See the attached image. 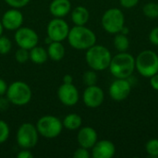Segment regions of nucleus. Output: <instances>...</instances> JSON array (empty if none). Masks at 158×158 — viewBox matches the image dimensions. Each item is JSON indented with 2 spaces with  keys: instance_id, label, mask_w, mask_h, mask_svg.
Wrapping results in <instances>:
<instances>
[{
  "instance_id": "obj_1",
  "label": "nucleus",
  "mask_w": 158,
  "mask_h": 158,
  "mask_svg": "<svg viewBox=\"0 0 158 158\" xmlns=\"http://www.w3.org/2000/svg\"><path fill=\"white\" fill-rule=\"evenodd\" d=\"M67 39L69 45L77 50H87L96 44L95 33L84 25L69 29Z\"/></svg>"
},
{
  "instance_id": "obj_2",
  "label": "nucleus",
  "mask_w": 158,
  "mask_h": 158,
  "mask_svg": "<svg viewBox=\"0 0 158 158\" xmlns=\"http://www.w3.org/2000/svg\"><path fill=\"white\" fill-rule=\"evenodd\" d=\"M108 69L116 79H128L135 70V58L129 53L119 52L112 57Z\"/></svg>"
},
{
  "instance_id": "obj_3",
  "label": "nucleus",
  "mask_w": 158,
  "mask_h": 158,
  "mask_svg": "<svg viewBox=\"0 0 158 158\" xmlns=\"http://www.w3.org/2000/svg\"><path fill=\"white\" fill-rule=\"evenodd\" d=\"M86 51L85 60L91 69L102 71L109 67L112 56L110 51L106 46L94 44Z\"/></svg>"
},
{
  "instance_id": "obj_4",
  "label": "nucleus",
  "mask_w": 158,
  "mask_h": 158,
  "mask_svg": "<svg viewBox=\"0 0 158 158\" xmlns=\"http://www.w3.org/2000/svg\"><path fill=\"white\" fill-rule=\"evenodd\" d=\"M6 96L10 104L17 106H22L30 103L32 92L26 82L17 81L7 86Z\"/></svg>"
},
{
  "instance_id": "obj_5",
  "label": "nucleus",
  "mask_w": 158,
  "mask_h": 158,
  "mask_svg": "<svg viewBox=\"0 0 158 158\" xmlns=\"http://www.w3.org/2000/svg\"><path fill=\"white\" fill-rule=\"evenodd\" d=\"M135 69L143 77L151 78L158 72V55L152 50L142 51L135 58Z\"/></svg>"
},
{
  "instance_id": "obj_6",
  "label": "nucleus",
  "mask_w": 158,
  "mask_h": 158,
  "mask_svg": "<svg viewBox=\"0 0 158 158\" xmlns=\"http://www.w3.org/2000/svg\"><path fill=\"white\" fill-rule=\"evenodd\" d=\"M35 126L39 135L46 139H55L58 137L64 128L62 121L58 118L51 115L40 118Z\"/></svg>"
},
{
  "instance_id": "obj_7",
  "label": "nucleus",
  "mask_w": 158,
  "mask_h": 158,
  "mask_svg": "<svg viewBox=\"0 0 158 158\" xmlns=\"http://www.w3.org/2000/svg\"><path fill=\"white\" fill-rule=\"evenodd\" d=\"M104 30L111 34H117L121 31L125 26V17L123 12L117 7L107 9L101 19Z\"/></svg>"
},
{
  "instance_id": "obj_8",
  "label": "nucleus",
  "mask_w": 158,
  "mask_h": 158,
  "mask_svg": "<svg viewBox=\"0 0 158 158\" xmlns=\"http://www.w3.org/2000/svg\"><path fill=\"white\" fill-rule=\"evenodd\" d=\"M17 143L21 149L33 148L39 140V133L36 126L31 123H23L17 131Z\"/></svg>"
},
{
  "instance_id": "obj_9",
  "label": "nucleus",
  "mask_w": 158,
  "mask_h": 158,
  "mask_svg": "<svg viewBox=\"0 0 158 158\" xmlns=\"http://www.w3.org/2000/svg\"><path fill=\"white\" fill-rule=\"evenodd\" d=\"M14 39L17 45L20 48L31 50L39 43V36L37 32L29 27H20L16 30Z\"/></svg>"
},
{
  "instance_id": "obj_10",
  "label": "nucleus",
  "mask_w": 158,
  "mask_h": 158,
  "mask_svg": "<svg viewBox=\"0 0 158 158\" xmlns=\"http://www.w3.org/2000/svg\"><path fill=\"white\" fill-rule=\"evenodd\" d=\"M46 31L47 36L52 41L63 42L69 35V26L62 18H55L49 21Z\"/></svg>"
},
{
  "instance_id": "obj_11",
  "label": "nucleus",
  "mask_w": 158,
  "mask_h": 158,
  "mask_svg": "<svg viewBox=\"0 0 158 158\" xmlns=\"http://www.w3.org/2000/svg\"><path fill=\"white\" fill-rule=\"evenodd\" d=\"M57 97L64 106H72L79 102L80 94L73 83L63 82L57 90Z\"/></svg>"
},
{
  "instance_id": "obj_12",
  "label": "nucleus",
  "mask_w": 158,
  "mask_h": 158,
  "mask_svg": "<svg viewBox=\"0 0 158 158\" xmlns=\"http://www.w3.org/2000/svg\"><path fill=\"white\" fill-rule=\"evenodd\" d=\"M131 91V85L128 79H116L109 87V95L114 101L121 102L128 98Z\"/></svg>"
},
{
  "instance_id": "obj_13",
  "label": "nucleus",
  "mask_w": 158,
  "mask_h": 158,
  "mask_svg": "<svg viewBox=\"0 0 158 158\" xmlns=\"http://www.w3.org/2000/svg\"><path fill=\"white\" fill-rule=\"evenodd\" d=\"M105 100L104 91L95 85L87 86L82 94V101L84 105L89 108H97L99 107Z\"/></svg>"
},
{
  "instance_id": "obj_14",
  "label": "nucleus",
  "mask_w": 158,
  "mask_h": 158,
  "mask_svg": "<svg viewBox=\"0 0 158 158\" xmlns=\"http://www.w3.org/2000/svg\"><path fill=\"white\" fill-rule=\"evenodd\" d=\"M23 19L24 18L22 12L19 10V8L12 7L3 14L1 22L4 29L8 31H16L22 26Z\"/></svg>"
},
{
  "instance_id": "obj_15",
  "label": "nucleus",
  "mask_w": 158,
  "mask_h": 158,
  "mask_svg": "<svg viewBox=\"0 0 158 158\" xmlns=\"http://www.w3.org/2000/svg\"><path fill=\"white\" fill-rule=\"evenodd\" d=\"M98 139V135L96 131L92 127H83L80 128L78 135H77V141L81 147L86 148V149H92L93 146L96 143Z\"/></svg>"
},
{
  "instance_id": "obj_16",
  "label": "nucleus",
  "mask_w": 158,
  "mask_h": 158,
  "mask_svg": "<svg viewBox=\"0 0 158 158\" xmlns=\"http://www.w3.org/2000/svg\"><path fill=\"white\" fill-rule=\"evenodd\" d=\"M116 153L115 144L108 140L97 141L92 148V156L94 158H111Z\"/></svg>"
},
{
  "instance_id": "obj_17",
  "label": "nucleus",
  "mask_w": 158,
  "mask_h": 158,
  "mask_svg": "<svg viewBox=\"0 0 158 158\" xmlns=\"http://www.w3.org/2000/svg\"><path fill=\"white\" fill-rule=\"evenodd\" d=\"M71 10L69 0H53L49 5V12L55 18H63Z\"/></svg>"
},
{
  "instance_id": "obj_18",
  "label": "nucleus",
  "mask_w": 158,
  "mask_h": 158,
  "mask_svg": "<svg viewBox=\"0 0 158 158\" xmlns=\"http://www.w3.org/2000/svg\"><path fill=\"white\" fill-rule=\"evenodd\" d=\"M90 19L89 10L82 6H76L71 10V20L77 26L85 25Z\"/></svg>"
},
{
  "instance_id": "obj_19",
  "label": "nucleus",
  "mask_w": 158,
  "mask_h": 158,
  "mask_svg": "<svg viewBox=\"0 0 158 158\" xmlns=\"http://www.w3.org/2000/svg\"><path fill=\"white\" fill-rule=\"evenodd\" d=\"M47 54H48V57L53 61H60L65 56L66 49L62 42L52 41L48 44Z\"/></svg>"
},
{
  "instance_id": "obj_20",
  "label": "nucleus",
  "mask_w": 158,
  "mask_h": 158,
  "mask_svg": "<svg viewBox=\"0 0 158 158\" xmlns=\"http://www.w3.org/2000/svg\"><path fill=\"white\" fill-rule=\"evenodd\" d=\"M63 127L69 131H77L81 127L82 118L80 115L76 113H71L67 115L62 120Z\"/></svg>"
},
{
  "instance_id": "obj_21",
  "label": "nucleus",
  "mask_w": 158,
  "mask_h": 158,
  "mask_svg": "<svg viewBox=\"0 0 158 158\" xmlns=\"http://www.w3.org/2000/svg\"><path fill=\"white\" fill-rule=\"evenodd\" d=\"M48 58L47 50H45L43 46H34L30 50V59L32 63L37 65H42L46 62Z\"/></svg>"
},
{
  "instance_id": "obj_22",
  "label": "nucleus",
  "mask_w": 158,
  "mask_h": 158,
  "mask_svg": "<svg viewBox=\"0 0 158 158\" xmlns=\"http://www.w3.org/2000/svg\"><path fill=\"white\" fill-rule=\"evenodd\" d=\"M114 45L118 52H126L130 46V40L127 35L118 32L114 38Z\"/></svg>"
},
{
  "instance_id": "obj_23",
  "label": "nucleus",
  "mask_w": 158,
  "mask_h": 158,
  "mask_svg": "<svg viewBox=\"0 0 158 158\" xmlns=\"http://www.w3.org/2000/svg\"><path fill=\"white\" fill-rule=\"evenodd\" d=\"M143 12L149 19H157L158 4L156 2H149L145 4L143 8Z\"/></svg>"
},
{
  "instance_id": "obj_24",
  "label": "nucleus",
  "mask_w": 158,
  "mask_h": 158,
  "mask_svg": "<svg viewBox=\"0 0 158 158\" xmlns=\"http://www.w3.org/2000/svg\"><path fill=\"white\" fill-rule=\"evenodd\" d=\"M82 81H83V82H84V84L86 86L95 85L97 83V81H98L97 74H96L95 70L92 69V70L85 71L83 76H82Z\"/></svg>"
},
{
  "instance_id": "obj_25",
  "label": "nucleus",
  "mask_w": 158,
  "mask_h": 158,
  "mask_svg": "<svg viewBox=\"0 0 158 158\" xmlns=\"http://www.w3.org/2000/svg\"><path fill=\"white\" fill-rule=\"evenodd\" d=\"M147 154L150 156L157 157L158 156V139H152L147 142L145 145Z\"/></svg>"
},
{
  "instance_id": "obj_26",
  "label": "nucleus",
  "mask_w": 158,
  "mask_h": 158,
  "mask_svg": "<svg viewBox=\"0 0 158 158\" xmlns=\"http://www.w3.org/2000/svg\"><path fill=\"white\" fill-rule=\"evenodd\" d=\"M12 48V43L6 36H0V55H6Z\"/></svg>"
},
{
  "instance_id": "obj_27",
  "label": "nucleus",
  "mask_w": 158,
  "mask_h": 158,
  "mask_svg": "<svg viewBox=\"0 0 158 158\" xmlns=\"http://www.w3.org/2000/svg\"><path fill=\"white\" fill-rule=\"evenodd\" d=\"M15 58L20 64L26 63L30 59V50H27V49H24V48H20L19 47L16 51Z\"/></svg>"
},
{
  "instance_id": "obj_28",
  "label": "nucleus",
  "mask_w": 158,
  "mask_h": 158,
  "mask_svg": "<svg viewBox=\"0 0 158 158\" xmlns=\"http://www.w3.org/2000/svg\"><path fill=\"white\" fill-rule=\"evenodd\" d=\"M10 129L7 123L2 119H0V144L4 143L9 137Z\"/></svg>"
},
{
  "instance_id": "obj_29",
  "label": "nucleus",
  "mask_w": 158,
  "mask_h": 158,
  "mask_svg": "<svg viewBox=\"0 0 158 158\" xmlns=\"http://www.w3.org/2000/svg\"><path fill=\"white\" fill-rule=\"evenodd\" d=\"M5 2L11 7L14 8H21L27 6L30 3V0H5Z\"/></svg>"
},
{
  "instance_id": "obj_30",
  "label": "nucleus",
  "mask_w": 158,
  "mask_h": 158,
  "mask_svg": "<svg viewBox=\"0 0 158 158\" xmlns=\"http://www.w3.org/2000/svg\"><path fill=\"white\" fill-rule=\"evenodd\" d=\"M73 156L75 158H90L91 155H90L88 149L80 146V148H78V149L74 152Z\"/></svg>"
},
{
  "instance_id": "obj_31",
  "label": "nucleus",
  "mask_w": 158,
  "mask_h": 158,
  "mask_svg": "<svg viewBox=\"0 0 158 158\" xmlns=\"http://www.w3.org/2000/svg\"><path fill=\"white\" fill-rule=\"evenodd\" d=\"M149 41L151 44L158 45V27L154 28L149 33Z\"/></svg>"
},
{
  "instance_id": "obj_32",
  "label": "nucleus",
  "mask_w": 158,
  "mask_h": 158,
  "mask_svg": "<svg viewBox=\"0 0 158 158\" xmlns=\"http://www.w3.org/2000/svg\"><path fill=\"white\" fill-rule=\"evenodd\" d=\"M139 0H119L120 5L125 8H131L138 4Z\"/></svg>"
},
{
  "instance_id": "obj_33",
  "label": "nucleus",
  "mask_w": 158,
  "mask_h": 158,
  "mask_svg": "<svg viewBox=\"0 0 158 158\" xmlns=\"http://www.w3.org/2000/svg\"><path fill=\"white\" fill-rule=\"evenodd\" d=\"M18 158H33V155L32 153L30 151V149H21L18 155H17Z\"/></svg>"
},
{
  "instance_id": "obj_34",
  "label": "nucleus",
  "mask_w": 158,
  "mask_h": 158,
  "mask_svg": "<svg viewBox=\"0 0 158 158\" xmlns=\"http://www.w3.org/2000/svg\"><path fill=\"white\" fill-rule=\"evenodd\" d=\"M150 84L154 90L158 91V72L150 78Z\"/></svg>"
},
{
  "instance_id": "obj_35",
  "label": "nucleus",
  "mask_w": 158,
  "mask_h": 158,
  "mask_svg": "<svg viewBox=\"0 0 158 158\" xmlns=\"http://www.w3.org/2000/svg\"><path fill=\"white\" fill-rule=\"evenodd\" d=\"M8 103L9 101L7 98H4L3 96H0V111H4L8 108Z\"/></svg>"
},
{
  "instance_id": "obj_36",
  "label": "nucleus",
  "mask_w": 158,
  "mask_h": 158,
  "mask_svg": "<svg viewBox=\"0 0 158 158\" xmlns=\"http://www.w3.org/2000/svg\"><path fill=\"white\" fill-rule=\"evenodd\" d=\"M6 90H7L6 82L3 79H0V96L5 95L6 93Z\"/></svg>"
},
{
  "instance_id": "obj_37",
  "label": "nucleus",
  "mask_w": 158,
  "mask_h": 158,
  "mask_svg": "<svg viewBox=\"0 0 158 158\" xmlns=\"http://www.w3.org/2000/svg\"><path fill=\"white\" fill-rule=\"evenodd\" d=\"M63 82H64V83H72V82H73V78H72V76L69 75V74L65 75L64 78H63Z\"/></svg>"
},
{
  "instance_id": "obj_38",
  "label": "nucleus",
  "mask_w": 158,
  "mask_h": 158,
  "mask_svg": "<svg viewBox=\"0 0 158 158\" xmlns=\"http://www.w3.org/2000/svg\"><path fill=\"white\" fill-rule=\"evenodd\" d=\"M3 31H4V27H3L2 22H1V19H0V36L3 34Z\"/></svg>"
}]
</instances>
